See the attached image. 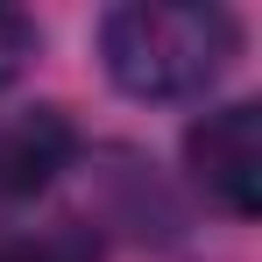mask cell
Returning a JSON list of instances; mask_svg holds the SVG:
<instances>
[{
    "label": "cell",
    "instance_id": "cell-2",
    "mask_svg": "<svg viewBox=\"0 0 262 262\" xmlns=\"http://www.w3.org/2000/svg\"><path fill=\"white\" fill-rule=\"evenodd\" d=\"M184 177L227 220H255L262 206V106L227 99L184 128Z\"/></svg>",
    "mask_w": 262,
    "mask_h": 262
},
{
    "label": "cell",
    "instance_id": "cell-4",
    "mask_svg": "<svg viewBox=\"0 0 262 262\" xmlns=\"http://www.w3.org/2000/svg\"><path fill=\"white\" fill-rule=\"evenodd\" d=\"M0 262H99V234L78 227V220H57V227H36V234H7Z\"/></svg>",
    "mask_w": 262,
    "mask_h": 262
},
{
    "label": "cell",
    "instance_id": "cell-5",
    "mask_svg": "<svg viewBox=\"0 0 262 262\" xmlns=\"http://www.w3.org/2000/svg\"><path fill=\"white\" fill-rule=\"evenodd\" d=\"M36 43H43V36H36V21H29L21 7H0V92H7L21 71H29Z\"/></svg>",
    "mask_w": 262,
    "mask_h": 262
},
{
    "label": "cell",
    "instance_id": "cell-3",
    "mask_svg": "<svg viewBox=\"0 0 262 262\" xmlns=\"http://www.w3.org/2000/svg\"><path fill=\"white\" fill-rule=\"evenodd\" d=\"M78 128L64 106L29 99V106H0V213L43 199L57 177L78 163Z\"/></svg>",
    "mask_w": 262,
    "mask_h": 262
},
{
    "label": "cell",
    "instance_id": "cell-1",
    "mask_svg": "<svg viewBox=\"0 0 262 262\" xmlns=\"http://www.w3.org/2000/svg\"><path fill=\"white\" fill-rule=\"evenodd\" d=\"M241 57V14L220 0H128L99 14V64L106 78L149 99V106H177V99H206V92L234 71Z\"/></svg>",
    "mask_w": 262,
    "mask_h": 262
}]
</instances>
